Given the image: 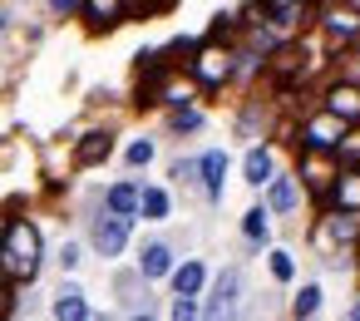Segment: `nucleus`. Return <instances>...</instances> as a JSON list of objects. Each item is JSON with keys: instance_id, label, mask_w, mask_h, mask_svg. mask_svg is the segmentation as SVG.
Listing matches in <instances>:
<instances>
[{"instance_id": "obj_30", "label": "nucleus", "mask_w": 360, "mask_h": 321, "mask_svg": "<svg viewBox=\"0 0 360 321\" xmlns=\"http://www.w3.org/2000/svg\"><path fill=\"white\" fill-rule=\"evenodd\" d=\"M266 6H271V15H276V11H301L306 0H266Z\"/></svg>"}, {"instance_id": "obj_20", "label": "nucleus", "mask_w": 360, "mask_h": 321, "mask_svg": "<svg viewBox=\"0 0 360 321\" xmlns=\"http://www.w3.org/2000/svg\"><path fill=\"white\" fill-rule=\"evenodd\" d=\"M335 158H340L345 168H360V129H345V134H340V144H335Z\"/></svg>"}, {"instance_id": "obj_32", "label": "nucleus", "mask_w": 360, "mask_h": 321, "mask_svg": "<svg viewBox=\"0 0 360 321\" xmlns=\"http://www.w3.org/2000/svg\"><path fill=\"white\" fill-rule=\"evenodd\" d=\"M345 6H350V11H360V0H345Z\"/></svg>"}, {"instance_id": "obj_18", "label": "nucleus", "mask_w": 360, "mask_h": 321, "mask_svg": "<svg viewBox=\"0 0 360 321\" xmlns=\"http://www.w3.org/2000/svg\"><path fill=\"white\" fill-rule=\"evenodd\" d=\"M266 188H271V213H291L296 208V183L291 178H271Z\"/></svg>"}, {"instance_id": "obj_2", "label": "nucleus", "mask_w": 360, "mask_h": 321, "mask_svg": "<svg viewBox=\"0 0 360 321\" xmlns=\"http://www.w3.org/2000/svg\"><path fill=\"white\" fill-rule=\"evenodd\" d=\"M335 149H306L301 158V183H311V193H330L340 178V158H330Z\"/></svg>"}, {"instance_id": "obj_10", "label": "nucleus", "mask_w": 360, "mask_h": 321, "mask_svg": "<svg viewBox=\"0 0 360 321\" xmlns=\"http://www.w3.org/2000/svg\"><path fill=\"white\" fill-rule=\"evenodd\" d=\"M139 272H143L148 282L168 277V272H173V257H168V247H163V242H148V247H143V257H139Z\"/></svg>"}, {"instance_id": "obj_11", "label": "nucleus", "mask_w": 360, "mask_h": 321, "mask_svg": "<svg viewBox=\"0 0 360 321\" xmlns=\"http://www.w3.org/2000/svg\"><path fill=\"white\" fill-rule=\"evenodd\" d=\"M237 287H242V277H237V272H222L217 287H212V306H207V316H227L232 301H237Z\"/></svg>"}, {"instance_id": "obj_16", "label": "nucleus", "mask_w": 360, "mask_h": 321, "mask_svg": "<svg viewBox=\"0 0 360 321\" xmlns=\"http://www.w3.org/2000/svg\"><path fill=\"white\" fill-rule=\"evenodd\" d=\"M202 262H183L178 272H173V287H178V296H198V287H202Z\"/></svg>"}, {"instance_id": "obj_1", "label": "nucleus", "mask_w": 360, "mask_h": 321, "mask_svg": "<svg viewBox=\"0 0 360 321\" xmlns=\"http://www.w3.org/2000/svg\"><path fill=\"white\" fill-rule=\"evenodd\" d=\"M0 272L11 282H30L40 272V232H35V222H11L0 232Z\"/></svg>"}, {"instance_id": "obj_23", "label": "nucleus", "mask_w": 360, "mask_h": 321, "mask_svg": "<svg viewBox=\"0 0 360 321\" xmlns=\"http://www.w3.org/2000/svg\"><path fill=\"white\" fill-rule=\"evenodd\" d=\"M242 232H247L252 242H262V237H266V208H252V213L242 218Z\"/></svg>"}, {"instance_id": "obj_24", "label": "nucleus", "mask_w": 360, "mask_h": 321, "mask_svg": "<svg viewBox=\"0 0 360 321\" xmlns=\"http://www.w3.org/2000/svg\"><path fill=\"white\" fill-rule=\"evenodd\" d=\"M321 306V287H301V296H296V316H311Z\"/></svg>"}, {"instance_id": "obj_28", "label": "nucleus", "mask_w": 360, "mask_h": 321, "mask_svg": "<svg viewBox=\"0 0 360 321\" xmlns=\"http://www.w3.org/2000/svg\"><path fill=\"white\" fill-rule=\"evenodd\" d=\"M173 316H178V321H188V316H198V306H193V296H178V301H173Z\"/></svg>"}, {"instance_id": "obj_12", "label": "nucleus", "mask_w": 360, "mask_h": 321, "mask_svg": "<svg viewBox=\"0 0 360 321\" xmlns=\"http://www.w3.org/2000/svg\"><path fill=\"white\" fill-rule=\"evenodd\" d=\"M109 149H114V139H109V134H89V139L79 144V153H75V158H79L84 168H94V163H104V158H109Z\"/></svg>"}, {"instance_id": "obj_9", "label": "nucleus", "mask_w": 360, "mask_h": 321, "mask_svg": "<svg viewBox=\"0 0 360 321\" xmlns=\"http://www.w3.org/2000/svg\"><path fill=\"white\" fill-rule=\"evenodd\" d=\"M84 15H89L94 30H109L119 15H129V6H124V0H84Z\"/></svg>"}, {"instance_id": "obj_5", "label": "nucleus", "mask_w": 360, "mask_h": 321, "mask_svg": "<svg viewBox=\"0 0 360 321\" xmlns=\"http://www.w3.org/2000/svg\"><path fill=\"white\" fill-rule=\"evenodd\" d=\"M124 242H129V213H114L109 208V218H99V227H94V247L104 257H119Z\"/></svg>"}, {"instance_id": "obj_17", "label": "nucleus", "mask_w": 360, "mask_h": 321, "mask_svg": "<svg viewBox=\"0 0 360 321\" xmlns=\"http://www.w3.org/2000/svg\"><path fill=\"white\" fill-rule=\"evenodd\" d=\"M55 316H60V321H84L89 306H84L79 291H60V296H55Z\"/></svg>"}, {"instance_id": "obj_6", "label": "nucleus", "mask_w": 360, "mask_h": 321, "mask_svg": "<svg viewBox=\"0 0 360 321\" xmlns=\"http://www.w3.org/2000/svg\"><path fill=\"white\" fill-rule=\"evenodd\" d=\"M321 25H326V40H330V45H350V40L360 35V11H350L345 0H340L335 11L321 15Z\"/></svg>"}, {"instance_id": "obj_13", "label": "nucleus", "mask_w": 360, "mask_h": 321, "mask_svg": "<svg viewBox=\"0 0 360 321\" xmlns=\"http://www.w3.org/2000/svg\"><path fill=\"white\" fill-rule=\"evenodd\" d=\"M198 173H202V183H207V193L217 198V193H222V178H227V153H207V158L198 163Z\"/></svg>"}, {"instance_id": "obj_15", "label": "nucleus", "mask_w": 360, "mask_h": 321, "mask_svg": "<svg viewBox=\"0 0 360 321\" xmlns=\"http://www.w3.org/2000/svg\"><path fill=\"white\" fill-rule=\"evenodd\" d=\"M271 70H276L281 80H291L296 70H306V50H301V45H286V50H276V55H271Z\"/></svg>"}, {"instance_id": "obj_4", "label": "nucleus", "mask_w": 360, "mask_h": 321, "mask_svg": "<svg viewBox=\"0 0 360 321\" xmlns=\"http://www.w3.org/2000/svg\"><path fill=\"white\" fill-rule=\"evenodd\" d=\"M340 134H345V119H340L335 109H321V114H311V119H306L301 144H306V149H335V144H340Z\"/></svg>"}, {"instance_id": "obj_14", "label": "nucleus", "mask_w": 360, "mask_h": 321, "mask_svg": "<svg viewBox=\"0 0 360 321\" xmlns=\"http://www.w3.org/2000/svg\"><path fill=\"white\" fill-rule=\"evenodd\" d=\"M109 208H114V213H129V218H134V213L143 208V193H139L134 183H114V188H109Z\"/></svg>"}, {"instance_id": "obj_31", "label": "nucleus", "mask_w": 360, "mask_h": 321, "mask_svg": "<svg viewBox=\"0 0 360 321\" xmlns=\"http://www.w3.org/2000/svg\"><path fill=\"white\" fill-rule=\"evenodd\" d=\"M50 6H55V11H75V0H50Z\"/></svg>"}, {"instance_id": "obj_8", "label": "nucleus", "mask_w": 360, "mask_h": 321, "mask_svg": "<svg viewBox=\"0 0 360 321\" xmlns=\"http://www.w3.org/2000/svg\"><path fill=\"white\" fill-rule=\"evenodd\" d=\"M330 198H335V208H340V213H360V168H345V173L335 178Z\"/></svg>"}, {"instance_id": "obj_7", "label": "nucleus", "mask_w": 360, "mask_h": 321, "mask_svg": "<svg viewBox=\"0 0 360 321\" xmlns=\"http://www.w3.org/2000/svg\"><path fill=\"white\" fill-rule=\"evenodd\" d=\"M326 109H335L345 124H355V119H360V84H335V89L326 94Z\"/></svg>"}, {"instance_id": "obj_19", "label": "nucleus", "mask_w": 360, "mask_h": 321, "mask_svg": "<svg viewBox=\"0 0 360 321\" xmlns=\"http://www.w3.org/2000/svg\"><path fill=\"white\" fill-rule=\"evenodd\" d=\"M350 237H355V222H350V218H326V227H321L316 242L330 247V242H350Z\"/></svg>"}, {"instance_id": "obj_26", "label": "nucleus", "mask_w": 360, "mask_h": 321, "mask_svg": "<svg viewBox=\"0 0 360 321\" xmlns=\"http://www.w3.org/2000/svg\"><path fill=\"white\" fill-rule=\"evenodd\" d=\"M291 272H296V262H291L286 252H271V277H276V282H291Z\"/></svg>"}, {"instance_id": "obj_29", "label": "nucleus", "mask_w": 360, "mask_h": 321, "mask_svg": "<svg viewBox=\"0 0 360 321\" xmlns=\"http://www.w3.org/2000/svg\"><path fill=\"white\" fill-rule=\"evenodd\" d=\"M6 311H11V277L0 272V316H6Z\"/></svg>"}, {"instance_id": "obj_33", "label": "nucleus", "mask_w": 360, "mask_h": 321, "mask_svg": "<svg viewBox=\"0 0 360 321\" xmlns=\"http://www.w3.org/2000/svg\"><path fill=\"white\" fill-rule=\"evenodd\" d=\"M350 316H355V321H360V306H350Z\"/></svg>"}, {"instance_id": "obj_3", "label": "nucleus", "mask_w": 360, "mask_h": 321, "mask_svg": "<svg viewBox=\"0 0 360 321\" xmlns=\"http://www.w3.org/2000/svg\"><path fill=\"white\" fill-rule=\"evenodd\" d=\"M193 75H198V84L217 89V84H227V80H232V55H227L222 45H202V50H198V60H193Z\"/></svg>"}, {"instance_id": "obj_27", "label": "nucleus", "mask_w": 360, "mask_h": 321, "mask_svg": "<svg viewBox=\"0 0 360 321\" xmlns=\"http://www.w3.org/2000/svg\"><path fill=\"white\" fill-rule=\"evenodd\" d=\"M148 158H153V144H148V139H139V144H129V163H134V168H143Z\"/></svg>"}, {"instance_id": "obj_25", "label": "nucleus", "mask_w": 360, "mask_h": 321, "mask_svg": "<svg viewBox=\"0 0 360 321\" xmlns=\"http://www.w3.org/2000/svg\"><path fill=\"white\" fill-rule=\"evenodd\" d=\"M173 129H178V134H188V129H202V114H198V109H178V114H173Z\"/></svg>"}, {"instance_id": "obj_22", "label": "nucleus", "mask_w": 360, "mask_h": 321, "mask_svg": "<svg viewBox=\"0 0 360 321\" xmlns=\"http://www.w3.org/2000/svg\"><path fill=\"white\" fill-rule=\"evenodd\" d=\"M143 218H168V193L163 188H148L143 193Z\"/></svg>"}, {"instance_id": "obj_21", "label": "nucleus", "mask_w": 360, "mask_h": 321, "mask_svg": "<svg viewBox=\"0 0 360 321\" xmlns=\"http://www.w3.org/2000/svg\"><path fill=\"white\" fill-rule=\"evenodd\" d=\"M271 178V153L266 149H252L247 153V183H266Z\"/></svg>"}]
</instances>
